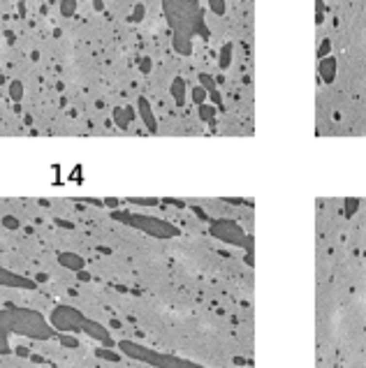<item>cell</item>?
Here are the masks:
<instances>
[{
    "label": "cell",
    "instance_id": "6da1fadb",
    "mask_svg": "<svg viewBox=\"0 0 366 368\" xmlns=\"http://www.w3.org/2000/svg\"><path fill=\"white\" fill-rule=\"evenodd\" d=\"M165 16L174 31V51L181 56L192 53V35L202 31V16H199L195 0H162Z\"/></svg>",
    "mask_w": 366,
    "mask_h": 368
},
{
    "label": "cell",
    "instance_id": "7a4b0ae2",
    "mask_svg": "<svg viewBox=\"0 0 366 368\" xmlns=\"http://www.w3.org/2000/svg\"><path fill=\"white\" fill-rule=\"evenodd\" d=\"M336 58L334 56H327V58H320V63H318V77H320V81L324 84H332L336 79Z\"/></svg>",
    "mask_w": 366,
    "mask_h": 368
},
{
    "label": "cell",
    "instance_id": "3957f363",
    "mask_svg": "<svg viewBox=\"0 0 366 368\" xmlns=\"http://www.w3.org/2000/svg\"><path fill=\"white\" fill-rule=\"evenodd\" d=\"M216 234H220V236L227 239V241L241 243V230L237 225H232V222H220L218 227H216Z\"/></svg>",
    "mask_w": 366,
    "mask_h": 368
},
{
    "label": "cell",
    "instance_id": "277c9868",
    "mask_svg": "<svg viewBox=\"0 0 366 368\" xmlns=\"http://www.w3.org/2000/svg\"><path fill=\"white\" fill-rule=\"evenodd\" d=\"M169 93H172V97L176 100L178 105H183V102H186V81H183V79H174Z\"/></svg>",
    "mask_w": 366,
    "mask_h": 368
},
{
    "label": "cell",
    "instance_id": "5b68a950",
    "mask_svg": "<svg viewBox=\"0 0 366 368\" xmlns=\"http://www.w3.org/2000/svg\"><path fill=\"white\" fill-rule=\"evenodd\" d=\"M230 65H232V44H225V46L220 49V67L227 70Z\"/></svg>",
    "mask_w": 366,
    "mask_h": 368
},
{
    "label": "cell",
    "instance_id": "8992f818",
    "mask_svg": "<svg viewBox=\"0 0 366 368\" xmlns=\"http://www.w3.org/2000/svg\"><path fill=\"white\" fill-rule=\"evenodd\" d=\"M139 111L144 114V121L148 123V127H151V130H156V123H153V116H151V109H148L146 100H139Z\"/></svg>",
    "mask_w": 366,
    "mask_h": 368
},
{
    "label": "cell",
    "instance_id": "52a82bcc",
    "mask_svg": "<svg viewBox=\"0 0 366 368\" xmlns=\"http://www.w3.org/2000/svg\"><path fill=\"white\" fill-rule=\"evenodd\" d=\"M77 12V0H61V14L63 16H74Z\"/></svg>",
    "mask_w": 366,
    "mask_h": 368
},
{
    "label": "cell",
    "instance_id": "ba28073f",
    "mask_svg": "<svg viewBox=\"0 0 366 368\" xmlns=\"http://www.w3.org/2000/svg\"><path fill=\"white\" fill-rule=\"evenodd\" d=\"M192 100H195L197 105H204V102H207V88L195 86V88H192Z\"/></svg>",
    "mask_w": 366,
    "mask_h": 368
},
{
    "label": "cell",
    "instance_id": "9c48e42d",
    "mask_svg": "<svg viewBox=\"0 0 366 368\" xmlns=\"http://www.w3.org/2000/svg\"><path fill=\"white\" fill-rule=\"evenodd\" d=\"M209 7H211V12H213V14L223 16V14H225V7H227V5H225V0H209Z\"/></svg>",
    "mask_w": 366,
    "mask_h": 368
},
{
    "label": "cell",
    "instance_id": "30bf717a",
    "mask_svg": "<svg viewBox=\"0 0 366 368\" xmlns=\"http://www.w3.org/2000/svg\"><path fill=\"white\" fill-rule=\"evenodd\" d=\"M359 209V199H345V218H352V213H357Z\"/></svg>",
    "mask_w": 366,
    "mask_h": 368
},
{
    "label": "cell",
    "instance_id": "8fae6325",
    "mask_svg": "<svg viewBox=\"0 0 366 368\" xmlns=\"http://www.w3.org/2000/svg\"><path fill=\"white\" fill-rule=\"evenodd\" d=\"M327 56H332V42H329V40H322V42H320V49H318V61H320V58H327Z\"/></svg>",
    "mask_w": 366,
    "mask_h": 368
},
{
    "label": "cell",
    "instance_id": "7c38bea8",
    "mask_svg": "<svg viewBox=\"0 0 366 368\" xmlns=\"http://www.w3.org/2000/svg\"><path fill=\"white\" fill-rule=\"evenodd\" d=\"M114 116H116V123H118L121 127H126V125H127V118H126V116H130V109H116Z\"/></svg>",
    "mask_w": 366,
    "mask_h": 368
},
{
    "label": "cell",
    "instance_id": "4fadbf2b",
    "mask_svg": "<svg viewBox=\"0 0 366 368\" xmlns=\"http://www.w3.org/2000/svg\"><path fill=\"white\" fill-rule=\"evenodd\" d=\"M151 67H153V65H151V58H148V56H144V58H139V70H142V72H144V74H148V72H151Z\"/></svg>",
    "mask_w": 366,
    "mask_h": 368
},
{
    "label": "cell",
    "instance_id": "5bb4252c",
    "mask_svg": "<svg viewBox=\"0 0 366 368\" xmlns=\"http://www.w3.org/2000/svg\"><path fill=\"white\" fill-rule=\"evenodd\" d=\"M10 95L14 97V100H19V97H21V84H19V81H12V86H10Z\"/></svg>",
    "mask_w": 366,
    "mask_h": 368
},
{
    "label": "cell",
    "instance_id": "9a60e30c",
    "mask_svg": "<svg viewBox=\"0 0 366 368\" xmlns=\"http://www.w3.org/2000/svg\"><path fill=\"white\" fill-rule=\"evenodd\" d=\"M199 111H202V116H204V118H211V116H213V111H216V109H213V107H207V105H202V109H199Z\"/></svg>",
    "mask_w": 366,
    "mask_h": 368
},
{
    "label": "cell",
    "instance_id": "2e32d148",
    "mask_svg": "<svg viewBox=\"0 0 366 368\" xmlns=\"http://www.w3.org/2000/svg\"><path fill=\"white\" fill-rule=\"evenodd\" d=\"M144 16V5H137V10H135V16H132V21H139Z\"/></svg>",
    "mask_w": 366,
    "mask_h": 368
},
{
    "label": "cell",
    "instance_id": "e0dca14e",
    "mask_svg": "<svg viewBox=\"0 0 366 368\" xmlns=\"http://www.w3.org/2000/svg\"><path fill=\"white\" fill-rule=\"evenodd\" d=\"M364 310H366V306H364Z\"/></svg>",
    "mask_w": 366,
    "mask_h": 368
}]
</instances>
